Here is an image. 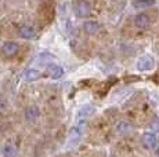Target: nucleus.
<instances>
[{
  "label": "nucleus",
  "mask_w": 159,
  "mask_h": 157,
  "mask_svg": "<svg viewBox=\"0 0 159 157\" xmlns=\"http://www.w3.org/2000/svg\"><path fill=\"white\" fill-rule=\"evenodd\" d=\"M93 113H94V108L91 106L90 104L84 105V106L80 110H79L78 117H76V120H78V127H79V128H83V125L86 124L87 119H89V117H90Z\"/></svg>",
  "instance_id": "1"
},
{
  "label": "nucleus",
  "mask_w": 159,
  "mask_h": 157,
  "mask_svg": "<svg viewBox=\"0 0 159 157\" xmlns=\"http://www.w3.org/2000/svg\"><path fill=\"white\" fill-rule=\"evenodd\" d=\"M155 68V59L151 55H143L141 58L137 61V69L140 72H147L152 70Z\"/></svg>",
  "instance_id": "2"
},
{
  "label": "nucleus",
  "mask_w": 159,
  "mask_h": 157,
  "mask_svg": "<svg viewBox=\"0 0 159 157\" xmlns=\"http://www.w3.org/2000/svg\"><path fill=\"white\" fill-rule=\"evenodd\" d=\"M91 13V6L87 2H84V0H80V2L76 3L75 6V14L76 17L79 18H84V17H89Z\"/></svg>",
  "instance_id": "3"
},
{
  "label": "nucleus",
  "mask_w": 159,
  "mask_h": 157,
  "mask_svg": "<svg viewBox=\"0 0 159 157\" xmlns=\"http://www.w3.org/2000/svg\"><path fill=\"white\" fill-rule=\"evenodd\" d=\"M141 143L145 149H154L157 146V135L154 132H145L141 138Z\"/></svg>",
  "instance_id": "4"
},
{
  "label": "nucleus",
  "mask_w": 159,
  "mask_h": 157,
  "mask_svg": "<svg viewBox=\"0 0 159 157\" xmlns=\"http://www.w3.org/2000/svg\"><path fill=\"white\" fill-rule=\"evenodd\" d=\"M82 137V128H79L78 125L73 127V128L69 131V137H68V147H72L80 141Z\"/></svg>",
  "instance_id": "5"
},
{
  "label": "nucleus",
  "mask_w": 159,
  "mask_h": 157,
  "mask_svg": "<svg viewBox=\"0 0 159 157\" xmlns=\"http://www.w3.org/2000/svg\"><path fill=\"white\" fill-rule=\"evenodd\" d=\"M47 73L51 78H60L64 74V68L57 63H50V65H47Z\"/></svg>",
  "instance_id": "6"
},
{
  "label": "nucleus",
  "mask_w": 159,
  "mask_h": 157,
  "mask_svg": "<svg viewBox=\"0 0 159 157\" xmlns=\"http://www.w3.org/2000/svg\"><path fill=\"white\" fill-rule=\"evenodd\" d=\"M18 50H20V46H18L17 43H14V41H7V43L3 44V53L7 57L15 55V54L18 53Z\"/></svg>",
  "instance_id": "7"
},
{
  "label": "nucleus",
  "mask_w": 159,
  "mask_h": 157,
  "mask_svg": "<svg viewBox=\"0 0 159 157\" xmlns=\"http://www.w3.org/2000/svg\"><path fill=\"white\" fill-rule=\"evenodd\" d=\"M20 36L22 39H33L36 36V31H35V28L33 26H29V25H24V26H21L20 28Z\"/></svg>",
  "instance_id": "8"
},
{
  "label": "nucleus",
  "mask_w": 159,
  "mask_h": 157,
  "mask_svg": "<svg viewBox=\"0 0 159 157\" xmlns=\"http://www.w3.org/2000/svg\"><path fill=\"white\" fill-rule=\"evenodd\" d=\"M40 116V110H39L38 106H35V105H32V106H28L25 110V117L26 120H29V121H35V120H38V117Z\"/></svg>",
  "instance_id": "9"
},
{
  "label": "nucleus",
  "mask_w": 159,
  "mask_h": 157,
  "mask_svg": "<svg viewBox=\"0 0 159 157\" xmlns=\"http://www.w3.org/2000/svg\"><path fill=\"white\" fill-rule=\"evenodd\" d=\"M134 25L140 29H145L149 25V17L147 14H139L134 18Z\"/></svg>",
  "instance_id": "10"
},
{
  "label": "nucleus",
  "mask_w": 159,
  "mask_h": 157,
  "mask_svg": "<svg viewBox=\"0 0 159 157\" xmlns=\"http://www.w3.org/2000/svg\"><path fill=\"white\" fill-rule=\"evenodd\" d=\"M83 31L89 33V35H94L100 31V23L96 21H86L83 23Z\"/></svg>",
  "instance_id": "11"
},
{
  "label": "nucleus",
  "mask_w": 159,
  "mask_h": 157,
  "mask_svg": "<svg viewBox=\"0 0 159 157\" xmlns=\"http://www.w3.org/2000/svg\"><path fill=\"white\" fill-rule=\"evenodd\" d=\"M155 0H134L133 2V7L136 8H148L155 6Z\"/></svg>",
  "instance_id": "12"
},
{
  "label": "nucleus",
  "mask_w": 159,
  "mask_h": 157,
  "mask_svg": "<svg viewBox=\"0 0 159 157\" xmlns=\"http://www.w3.org/2000/svg\"><path fill=\"white\" fill-rule=\"evenodd\" d=\"M116 131L120 135H126V134H129V132H131V125L126 121H120L116 125Z\"/></svg>",
  "instance_id": "13"
},
{
  "label": "nucleus",
  "mask_w": 159,
  "mask_h": 157,
  "mask_svg": "<svg viewBox=\"0 0 159 157\" xmlns=\"http://www.w3.org/2000/svg\"><path fill=\"white\" fill-rule=\"evenodd\" d=\"M39 77H40V72L36 70V69H28V70L25 72V74H24V78H25L26 81H35V80H38Z\"/></svg>",
  "instance_id": "14"
},
{
  "label": "nucleus",
  "mask_w": 159,
  "mask_h": 157,
  "mask_svg": "<svg viewBox=\"0 0 159 157\" xmlns=\"http://www.w3.org/2000/svg\"><path fill=\"white\" fill-rule=\"evenodd\" d=\"M3 155L6 157H14L17 155V149H15V146H13V145H7L3 149Z\"/></svg>",
  "instance_id": "15"
},
{
  "label": "nucleus",
  "mask_w": 159,
  "mask_h": 157,
  "mask_svg": "<svg viewBox=\"0 0 159 157\" xmlns=\"http://www.w3.org/2000/svg\"><path fill=\"white\" fill-rule=\"evenodd\" d=\"M155 153H157V156L159 157V146H158V149H157V150H155Z\"/></svg>",
  "instance_id": "16"
}]
</instances>
